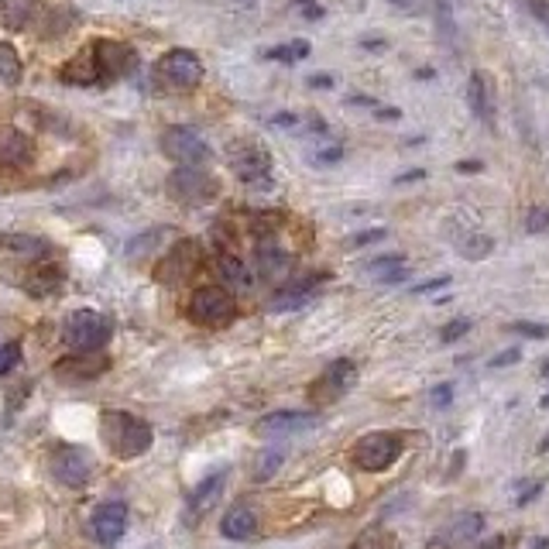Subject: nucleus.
<instances>
[{
  "mask_svg": "<svg viewBox=\"0 0 549 549\" xmlns=\"http://www.w3.org/2000/svg\"><path fill=\"white\" fill-rule=\"evenodd\" d=\"M539 453H549V437L539 439Z\"/></svg>",
  "mask_w": 549,
  "mask_h": 549,
  "instance_id": "nucleus-55",
  "label": "nucleus"
},
{
  "mask_svg": "<svg viewBox=\"0 0 549 549\" xmlns=\"http://www.w3.org/2000/svg\"><path fill=\"white\" fill-rule=\"evenodd\" d=\"M289 268H292V258L275 244V238H265L258 244V271H261V279H279Z\"/></svg>",
  "mask_w": 549,
  "mask_h": 549,
  "instance_id": "nucleus-26",
  "label": "nucleus"
},
{
  "mask_svg": "<svg viewBox=\"0 0 549 549\" xmlns=\"http://www.w3.org/2000/svg\"><path fill=\"white\" fill-rule=\"evenodd\" d=\"M0 83H21V56H17V48L11 42H0Z\"/></svg>",
  "mask_w": 549,
  "mask_h": 549,
  "instance_id": "nucleus-29",
  "label": "nucleus"
},
{
  "mask_svg": "<svg viewBox=\"0 0 549 549\" xmlns=\"http://www.w3.org/2000/svg\"><path fill=\"white\" fill-rule=\"evenodd\" d=\"M426 172L423 169H416V172H408V175H398V179H395V183L402 185V183H416V179H423Z\"/></svg>",
  "mask_w": 549,
  "mask_h": 549,
  "instance_id": "nucleus-50",
  "label": "nucleus"
},
{
  "mask_svg": "<svg viewBox=\"0 0 549 549\" xmlns=\"http://www.w3.org/2000/svg\"><path fill=\"white\" fill-rule=\"evenodd\" d=\"M480 533H484V515H480V512H460V515H457V519H453L450 525L437 535V543H433V546H439V549L464 546V543H470V539H478Z\"/></svg>",
  "mask_w": 549,
  "mask_h": 549,
  "instance_id": "nucleus-19",
  "label": "nucleus"
},
{
  "mask_svg": "<svg viewBox=\"0 0 549 549\" xmlns=\"http://www.w3.org/2000/svg\"><path fill=\"white\" fill-rule=\"evenodd\" d=\"M525 230L529 234H549V210L546 206H533L525 216Z\"/></svg>",
  "mask_w": 549,
  "mask_h": 549,
  "instance_id": "nucleus-35",
  "label": "nucleus"
},
{
  "mask_svg": "<svg viewBox=\"0 0 549 549\" xmlns=\"http://www.w3.org/2000/svg\"><path fill=\"white\" fill-rule=\"evenodd\" d=\"M196 244L193 240H179L175 248H172L162 261L155 265V279L158 282H165V285H175V282H183L185 275L196 268Z\"/></svg>",
  "mask_w": 549,
  "mask_h": 549,
  "instance_id": "nucleus-16",
  "label": "nucleus"
},
{
  "mask_svg": "<svg viewBox=\"0 0 549 549\" xmlns=\"http://www.w3.org/2000/svg\"><path fill=\"white\" fill-rule=\"evenodd\" d=\"M76 21H79V15H76L72 7H48V11H45L42 38H62Z\"/></svg>",
  "mask_w": 549,
  "mask_h": 549,
  "instance_id": "nucleus-28",
  "label": "nucleus"
},
{
  "mask_svg": "<svg viewBox=\"0 0 549 549\" xmlns=\"http://www.w3.org/2000/svg\"><path fill=\"white\" fill-rule=\"evenodd\" d=\"M216 271H220V279H224L234 292H251L254 289V275L251 268H248V261L240 258V254L234 251H220L216 254Z\"/></svg>",
  "mask_w": 549,
  "mask_h": 549,
  "instance_id": "nucleus-23",
  "label": "nucleus"
},
{
  "mask_svg": "<svg viewBox=\"0 0 549 549\" xmlns=\"http://www.w3.org/2000/svg\"><path fill=\"white\" fill-rule=\"evenodd\" d=\"M546 546H549V539H539V543H535L533 549H546Z\"/></svg>",
  "mask_w": 549,
  "mask_h": 549,
  "instance_id": "nucleus-56",
  "label": "nucleus"
},
{
  "mask_svg": "<svg viewBox=\"0 0 549 549\" xmlns=\"http://www.w3.org/2000/svg\"><path fill=\"white\" fill-rule=\"evenodd\" d=\"M320 426V412H310V408H282V412H268L258 419V433L261 437H302Z\"/></svg>",
  "mask_w": 549,
  "mask_h": 549,
  "instance_id": "nucleus-10",
  "label": "nucleus"
},
{
  "mask_svg": "<svg viewBox=\"0 0 549 549\" xmlns=\"http://www.w3.org/2000/svg\"><path fill=\"white\" fill-rule=\"evenodd\" d=\"M381 238H385V230L378 227V230H364V234H357L351 244L354 248H364V244H375V240H381Z\"/></svg>",
  "mask_w": 549,
  "mask_h": 549,
  "instance_id": "nucleus-43",
  "label": "nucleus"
},
{
  "mask_svg": "<svg viewBox=\"0 0 549 549\" xmlns=\"http://www.w3.org/2000/svg\"><path fill=\"white\" fill-rule=\"evenodd\" d=\"M230 169L238 175L240 183L248 185V189H271L275 183V162L268 155L261 144H248L240 142L230 148Z\"/></svg>",
  "mask_w": 549,
  "mask_h": 549,
  "instance_id": "nucleus-4",
  "label": "nucleus"
},
{
  "mask_svg": "<svg viewBox=\"0 0 549 549\" xmlns=\"http://www.w3.org/2000/svg\"><path fill=\"white\" fill-rule=\"evenodd\" d=\"M467 103H470V111L478 117L484 127H494V111H498V103H494V79L491 72H470V79H467Z\"/></svg>",
  "mask_w": 549,
  "mask_h": 549,
  "instance_id": "nucleus-15",
  "label": "nucleus"
},
{
  "mask_svg": "<svg viewBox=\"0 0 549 549\" xmlns=\"http://www.w3.org/2000/svg\"><path fill=\"white\" fill-rule=\"evenodd\" d=\"M90 533H93L97 543L113 546V543L127 533V505L124 501H103V505L93 508V515H90Z\"/></svg>",
  "mask_w": 549,
  "mask_h": 549,
  "instance_id": "nucleus-14",
  "label": "nucleus"
},
{
  "mask_svg": "<svg viewBox=\"0 0 549 549\" xmlns=\"http://www.w3.org/2000/svg\"><path fill=\"white\" fill-rule=\"evenodd\" d=\"M296 7H302V15L310 17V21H316V17H323V7H320L316 0H296Z\"/></svg>",
  "mask_w": 549,
  "mask_h": 549,
  "instance_id": "nucleus-44",
  "label": "nucleus"
},
{
  "mask_svg": "<svg viewBox=\"0 0 549 549\" xmlns=\"http://www.w3.org/2000/svg\"><path fill=\"white\" fill-rule=\"evenodd\" d=\"M320 285H323V275H306V279H296V282L282 285V289L271 296L268 310H275V312L302 310L306 302H312V299H316Z\"/></svg>",
  "mask_w": 549,
  "mask_h": 549,
  "instance_id": "nucleus-17",
  "label": "nucleus"
},
{
  "mask_svg": "<svg viewBox=\"0 0 549 549\" xmlns=\"http://www.w3.org/2000/svg\"><path fill=\"white\" fill-rule=\"evenodd\" d=\"M58 79L72 86H100V66H97V56H93V45H86L79 56L69 58V62L62 66V72H58Z\"/></svg>",
  "mask_w": 549,
  "mask_h": 549,
  "instance_id": "nucleus-21",
  "label": "nucleus"
},
{
  "mask_svg": "<svg viewBox=\"0 0 549 549\" xmlns=\"http://www.w3.org/2000/svg\"><path fill=\"white\" fill-rule=\"evenodd\" d=\"M107 367H111V361H107V357H100V354H72L69 361H62L56 371L62 375V378L90 381V378H100Z\"/></svg>",
  "mask_w": 549,
  "mask_h": 549,
  "instance_id": "nucleus-25",
  "label": "nucleus"
},
{
  "mask_svg": "<svg viewBox=\"0 0 549 549\" xmlns=\"http://www.w3.org/2000/svg\"><path fill=\"white\" fill-rule=\"evenodd\" d=\"M539 375H543V378H549V357L543 361V364H539Z\"/></svg>",
  "mask_w": 549,
  "mask_h": 549,
  "instance_id": "nucleus-54",
  "label": "nucleus"
},
{
  "mask_svg": "<svg viewBox=\"0 0 549 549\" xmlns=\"http://www.w3.org/2000/svg\"><path fill=\"white\" fill-rule=\"evenodd\" d=\"M378 117H381V121H398V117H402V113H398V111H381Z\"/></svg>",
  "mask_w": 549,
  "mask_h": 549,
  "instance_id": "nucleus-53",
  "label": "nucleus"
},
{
  "mask_svg": "<svg viewBox=\"0 0 549 549\" xmlns=\"http://www.w3.org/2000/svg\"><path fill=\"white\" fill-rule=\"evenodd\" d=\"M52 474L62 488H86L93 478V460L86 457L83 447H58L52 457Z\"/></svg>",
  "mask_w": 549,
  "mask_h": 549,
  "instance_id": "nucleus-12",
  "label": "nucleus"
},
{
  "mask_svg": "<svg viewBox=\"0 0 549 549\" xmlns=\"http://www.w3.org/2000/svg\"><path fill=\"white\" fill-rule=\"evenodd\" d=\"M388 4H392V7H398V11H412L419 0H388Z\"/></svg>",
  "mask_w": 549,
  "mask_h": 549,
  "instance_id": "nucleus-51",
  "label": "nucleus"
},
{
  "mask_svg": "<svg viewBox=\"0 0 549 549\" xmlns=\"http://www.w3.org/2000/svg\"><path fill=\"white\" fill-rule=\"evenodd\" d=\"M158 144H162V155L169 158V162H175L179 169H185V165H203V162L210 158V144L185 124L165 127Z\"/></svg>",
  "mask_w": 549,
  "mask_h": 549,
  "instance_id": "nucleus-7",
  "label": "nucleus"
},
{
  "mask_svg": "<svg viewBox=\"0 0 549 549\" xmlns=\"http://www.w3.org/2000/svg\"><path fill=\"white\" fill-rule=\"evenodd\" d=\"M62 282H66V271L56 265V261H48V258H42V261H35L31 265V271L25 275V292L35 299H48L56 296L58 289H62Z\"/></svg>",
  "mask_w": 549,
  "mask_h": 549,
  "instance_id": "nucleus-18",
  "label": "nucleus"
},
{
  "mask_svg": "<svg viewBox=\"0 0 549 549\" xmlns=\"http://www.w3.org/2000/svg\"><path fill=\"white\" fill-rule=\"evenodd\" d=\"M354 549H398V546H395L392 533H385V529H367V533H361V539L354 543Z\"/></svg>",
  "mask_w": 549,
  "mask_h": 549,
  "instance_id": "nucleus-33",
  "label": "nucleus"
},
{
  "mask_svg": "<svg viewBox=\"0 0 549 549\" xmlns=\"http://www.w3.org/2000/svg\"><path fill=\"white\" fill-rule=\"evenodd\" d=\"M248 4H251V0H248Z\"/></svg>",
  "mask_w": 549,
  "mask_h": 549,
  "instance_id": "nucleus-58",
  "label": "nucleus"
},
{
  "mask_svg": "<svg viewBox=\"0 0 549 549\" xmlns=\"http://www.w3.org/2000/svg\"><path fill=\"white\" fill-rule=\"evenodd\" d=\"M433 17H437L439 38L450 45V48H457V21H453L450 4H447V0H437V11H433Z\"/></svg>",
  "mask_w": 549,
  "mask_h": 549,
  "instance_id": "nucleus-30",
  "label": "nucleus"
},
{
  "mask_svg": "<svg viewBox=\"0 0 549 549\" xmlns=\"http://www.w3.org/2000/svg\"><path fill=\"white\" fill-rule=\"evenodd\" d=\"M93 56H97L100 66V90L124 79V76H134V69H138V52H134V45L127 42L100 38V42H93Z\"/></svg>",
  "mask_w": 549,
  "mask_h": 549,
  "instance_id": "nucleus-8",
  "label": "nucleus"
},
{
  "mask_svg": "<svg viewBox=\"0 0 549 549\" xmlns=\"http://www.w3.org/2000/svg\"><path fill=\"white\" fill-rule=\"evenodd\" d=\"M367 275L381 285H398L408 279V265L402 254H385V258H375L367 261Z\"/></svg>",
  "mask_w": 549,
  "mask_h": 549,
  "instance_id": "nucleus-27",
  "label": "nucleus"
},
{
  "mask_svg": "<svg viewBox=\"0 0 549 549\" xmlns=\"http://www.w3.org/2000/svg\"><path fill=\"white\" fill-rule=\"evenodd\" d=\"M515 361H522V347H512V351H501L491 357V367H508L515 364Z\"/></svg>",
  "mask_w": 549,
  "mask_h": 549,
  "instance_id": "nucleus-41",
  "label": "nucleus"
},
{
  "mask_svg": "<svg viewBox=\"0 0 549 549\" xmlns=\"http://www.w3.org/2000/svg\"><path fill=\"white\" fill-rule=\"evenodd\" d=\"M48 254V244L42 238H31V234H4L0 238V258L7 261H42Z\"/></svg>",
  "mask_w": 549,
  "mask_h": 549,
  "instance_id": "nucleus-20",
  "label": "nucleus"
},
{
  "mask_svg": "<svg viewBox=\"0 0 549 549\" xmlns=\"http://www.w3.org/2000/svg\"><path fill=\"white\" fill-rule=\"evenodd\" d=\"M539 406H543V408H549V395H543V398H539Z\"/></svg>",
  "mask_w": 549,
  "mask_h": 549,
  "instance_id": "nucleus-57",
  "label": "nucleus"
},
{
  "mask_svg": "<svg viewBox=\"0 0 549 549\" xmlns=\"http://www.w3.org/2000/svg\"><path fill=\"white\" fill-rule=\"evenodd\" d=\"M467 333H470V320L460 316V320H453V323H447L439 330V340H443V343H457V340L467 337Z\"/></svg>",
  "mask_w": 549,
  "mask_h": 549,
  "instance_id": "nucleus-36",
  "label": "nucleus"
},
{
  "mask_svg": "<svg viewBox=\"0 0 549 549\" xmlns=\"http://www.w3.org/2000/svg\"><path fill=\"white\" fill-rule=\"evenodd\" d=\"M512 333H522V337H533V340H543V337H549V326H543V323H512L508 326Z\"/></svg>",
  "mask_w": 549,
  "mask_h": 549,
  "instance_id": "nucleus-37",
  "label": "nucleus"
},
{
  "mask_svg": "<svg viewBox=\"0 0 549 549\" xmlns=\"http://www.w3.org/2000/svg\"><path fill=\"white\" fill-rule=\"evenodd\" d=\"M478 549H505V539H501V535H494V539H484Z\"/></svg>",
  "mask_w": 549,
  "mask_h": 549,
  "instance_id": "nucleus-49",
  "label": "nucleus"
},
{
  "mask_svg": "<svg viewBox=\"0 0 549 549\" xmlns=\"http://www.w3.org/2000/svg\"><path fill=\"white\" fill-rule=\"evenodd\" d=\"M271 124H275V127H296L299 117H296V113H275V117H271Z\"/></svg>",
  "mask_w": 549,
  "mask_h": 549,
  "instance_id": "nucleus-47",
  "label": "nucleus"
},
{
  "mask_svg": "<svg viewBox=\"0 0 549 549\" xmlns=\"http://www.w3.org/2000/svg\"><path fill=\"white\" fill-rule=\"evenodd\" d=\"M402 450H406V443H402L398 433H367L354 443L351 460L367 474H381L402 457Z\"/></svg>",
  "mask_w": 549,
  "mask_h": 549,
  "instance_id": "nucleus-5",
  "label": "nucleus"
},
{
  "mask_svg": "<svg viewBox=\"0 0 549 549\" xmlns=\"http://www.w3.org/2000/svg\"><path fill=\"white\" fill-rule=\"evenodd\" d=\"M539 491H543V484H539V480H533V484H529V491H522L519 498H515V505L525 508L529 501H533V498H539Z\"/></svg>",
  "mask_w": 549,
  "mask_h": 549,
  "instance_id": "nucleus-45",
  "label": "nucleus"
},
{
  "mask_svg": "<svg viewBox=\"0 0 549 549\" xmlns=\"http://www.w3.org/2000/svg\"><path fill=\"white\" fill-rule=\"evenodd\" d=\"M457 248H460V254H464V258H470V261H480V258H488V254H491L494 240L484 238V234H467V240H460Z\"/></svg>",
  "mask_w": 549,
  "mask_h": 549,
  "instance_id": "nucleus-32",
  "label": "nucleus"
},
{
  "mask_svg": "<svg viewBox=\"0 0 549 549\" xmlns=\"http://www.w3.org/2000/svg\"><path fill=\"white\" fill-rule=\"evenodd\" d=\"M100 443L117 457V460H138L152 450L155 443V429L144 423L134 412H121V408H107L100 412Z\"/></svg>",
  "mask_w": 549,
  "mask_h": 549,
  "instance_id": "nucleus-1",
  "label": "nucleus"
},
{
  "mask_svg": "<svg viewBox=\"0 0 549 549\" xmlns=\"http://www.w3.org/2000/svg\"><path fill=\"white\" fill-rule=\"evenodd\" d=\"M480 169V162H460V165H457V172H464V175H467V172H478Z\"/></svg>",
  "mask_w": 549,
  "mask_h": 549,
  "instance_id": "nucleus-52",
  "label": "nucleus"
},
{
  "mask_svg": "<svg viewBox=\"0 0 549 549\" xmlns=\"http://www.w3.org/2000/svg\"><path fill=\"white\" fill-rule=\"evenodd\" d=\"M525 4H529L533 17H539V25L549 31V0H525Z\"/></svg>",
  "mask_w": 549,
  "mask_h": 549,
  "instance_id": "nucleus-40",
  "label": "nucleus"
},
{
  "mask_svg": "<svg viewBox=\"0 0 549 549\" xmlns=\"http://www.w3.org/2000/svg\"><path fill=\"white\" fill-rule=\"evenodd\" d=\"M340 158H343V148H326V152L316 155V162H320V165H330V162H340Z\"/></svg>",
  "mask_w": 549,
  "mask_h": 549,
  "instance_id": "nucleus-46",
  "label": "nucleus"
},
{
  "mask_svg": "<svg viewBox=\"0 0 549 549\" xmlns=\"http://www.w3.org/2000/svg\"><path fill=\"white\" fill-rule=\"evenodd\" d=\"M17 364H21V343H17V340L0 343V378H4V375H11Z\"/></svg>",
  "mask_w": 549,
  "mask_h": 549,
  "instance_id": "nucleus-34",
  "label": "nucleus"
},
{
  "mask_svg": "<svg viewBox=\"0 0 549 549\" xmlns=\"http://www.w3.org/2000/svg\"><path fill=\"white\" fill-rule=\"evenodd\" d=\"M357 385V364L347 361V357H337L333 364H326V371L316 378V385L310 388V398L320 402V406H333L343 395L351 392Z\"/></svg>",
  "mask_w": 549,
  "mask_h": 549,
  "instance_id": "nucleus-9",
  "label": "nucleus"
},
{
  "mask_svg": "<svg viewBox=\"0 0 549 549\" xmlns=\"http://www.w3.org/2000/svg\"><path fill=\"white\" fill-rule=\"evenodd\" d=\"M185 316L196 326L220 330V326H230L238 320V302H234V296H230L227 289H220V285H199L196 292L189 296Z\"/></svg>",
  "mask_w": 549,
  "mask_h": 549,
  "instance_id": "nucleus-3",
  "label": "nucleus"
},
{
  "mask_svg": "<svg viewBox=\"0 0 549 549\" xmlns=\"http://www.w3.org/2000/svg\"><path fill=\"white\" fill-rule=\"evenodd\" d=\"M447 285H450V275H439V279H429V282L416 285L412 292H416V296H426V292H437V289H447Z\"/></svg>",
  "mask_w": 549,
  "mask_h": 549,
  "instance_id": "nucleus-42",
  "label": "nucleus"
},
{
  "mask_svg": "<svg viewBox=\"0 0 549 549\" xmlns=\"http://www.w3.org/2000/svg\"><path fill=\"white\" fill-rule=\"evenodd\" d=\"M35 165V142L21 127H0V169L25 172Z\"/></svg>",
  "mask_w": 549,
  "mask_h": 549,
  "instance_id": "nucleus-13",
  "label": "nucleus"
},
{
  "mask_svg": "<svg viewBox=\"0 0 549 549\" xmlns=\"http://www.w3.org/2000/svg\"><path fill=\"white\" fill-rule=\"evenodd\" d=\"M155 79L169 90H196L203 83V62H199L196 52L189 48H169L165 56L158 58L155 66Z\"/></svg>",
  "mask_w": 549,
  "mask_h": 549,
  "instance_id": "nucleus-6",
  "label": "nucleus"
},
{
  "mask_svg": "<svg viewBox=\"0 0 549 549\" xmlns=\"http://www.w3.org/2000/svg\"><path fill=\"white\" fill-rule=\"evenodd\" d=\"M220 533H224V539H230V543H248V539L258 535V515H254L248 505H234L230 512H224Z\"/></svg>",
  "mask_w": 549,
  "mask_h": 549,
  "instance_id": "nucleus-22",
  "label": "nucleus"
},
{
  "mask_svg": "<svg viewBox=\"0 0 549 549\" xmlns=\"http://www.w3.org/2000/svg\"><path fill=\"white\" fill-rule=\"evenodd\" d=\"M113 337V323L107 312L100 310H72L62 320V343L72 354H100Z\"/></svg>",
  "mask_w": 549,
  "mask_h": 549,
  "instance_id": "nucleus-2",
  "label": "nucleus"
},
{
  "mask_svg": "<svg viewBox=\"0 0 549 549\" xmlns=\"http://www.w3.org/2000/svg\"><path fill=\"white\" fill-rule=\"evenodd\" d=\"M220 484H224V474H213L210 480H203V488H199L196 491V498H193V505H203V501H206V498H213V494L220 491Z\"/></svg>",
  "mask_w": 549,
  "mask_h": 549,
  "instance_id": "nucleus-38",
  "label": "nucleus"
},
{
  "mask_svg": "<svg viewBox=\"0 0 549 549\" xmlns=\"http://www.w3.org/2000/svg\"><path fill=\"white\" fill-rule=\"evenodd\" d=\"M45 0H0V21L7 31H25L42 15Z\"/></svg>",
  "mask_w": 549,
  "mask_h": 549,
  "instance_id": "nucleus-24",
  "label": "nucleus"
},
{
  "mask_svg": "<svg viewBox=\"0 0 549 549\" xmlns=\"http://www.w3.org/2000/svg\"><path fill=\"white\" fill-rule=\"evenodd\" d=\"M216 193V179H210V172H203L199 165H185L169 175V196L179 203H206Z\"/></svg>",
  "mask_w": 549,
  "mask_h": 549,
  "instance_id": "nucleus-11",
  "label": "nucleus"
},
{
  "mask_svg": "<svg viewBox=\"0 0 549 549\" xmlns=\"http://www.w3.org/2000/svg\"><path fill=\"white\" fill-rule=\"evenodd\" d=\"M306 56H310V42H289L265 52L268 62H299V58H306Z\"/></svg>",
  "mask_w": 549,
  "mask_h": 549,
  "instance_id": "nucleus-31",
  "label": "nucleus"
},
{
  "mask_svg": "<svg viewBox=\"0 0 549 549\" xmlns=\"http://www.w3.org/2000/svg\"><path fill=\"white\" fill-rule=\"evenodd\" d=\"M310 86H316V90H330V86H333V76H326V72H316V76H310Z\"/></svg>",
  "mask_w": 549,
  "mask_h": 549,
  "instance_id": "nucleus-48",
  "label": "nucleus"
},
{
  "mask_svg": "<svg viewBox=\"0 0 549 549\" xmlns=\"http://www.w3.org/2000/svg\"><path fill=\"white\" fill-rule=\"evenodd\" d=\"M429 398H433V406H437V408H447V406L453 402V385H450V381H443V385H437Z\"/></svg>",
  "mask_w": 549,
  "mask_h": 549,
  "instance_id": "nucleus-39",
  "label": "nucleus"
}]
</instances>
